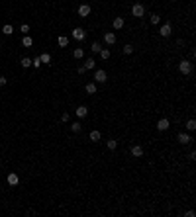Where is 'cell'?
Returning a JSON list of instances; mask_svg holds the SVG:
<instances>
[{
    "mask_svg": "<svg viewBox=\"0 0 196 217\" xmlns=\"http://www.w3.org/2000/svg\"><path fill=\"white\" fill-rule=\"evenodd\" d=\"M57 43H59L61 47H67V45H69V37H67V35H59V39H57Z\"/></svg>",
    "mask_w": 196,
    "mask_h": 217,
    "instance_id": "d6986e66",
    "label": "cell"
},
{
    "mask_svg": "<svg viewBox=\"0 0 196 217\" xmlns=\"http://www.w3.org/2000/svg\"><path fill=\"white\" fill-rule=\"evenodd\" d=\"M124 24H126V22H124V18H122V16H118V18H114L112 26H114V30H122V28H124Z\"/></svg>",
    "mask_w": 196,
    "mask_h": 217,
    "instance_id": "8fae6325",
    "label": "cell"
},
{
    "mask_svg": "<svg viewBox=\"0 0 196 217\" xmlns=\"http://www.w3.org/2000/svg\"><path fill=\"white\" fill-rule=\"evenodd\" d=\"M32 66H35V69H39V66H41V59H39V55H37L35 59H32Z\"/></svg>",
    "mask_w": 196,
    "mask_h": 217,
    "instance_id": "4316f807",
    "label": "cell"
},
{
    "mask_svg": "<svg viewBox=\"0 0 196 217\" xmlns=\"http://www.w3.org/2000/svg\"><path fill=\"white\" fill-rule=\"evenodd\" d=\"M169 127H171V123H169V119H167V118L159 119V123H157V129H159V131H167Z\"/></svg>",
    "mask_w": 196,
    "mask_h": 217,
    "instance_id": "ba28073f",
    "label": "cell"
},
{
    "mask_svg": "<svg viewBox=\"0 0 196 217\" xmlns=\"http://www.w3.org/2000/svg\"><path fill=\"white\" fill-rule=\"evenodd\" d=\"M20 30L24 31V35H28V31H30V26H28V24H22V28H20Z\"/></svg>",
    "mask_w": 196,
    "mask_h": 217,
    "instance_id": "4dcf8cb0",
    "label": "cell"
},
{
    "mask_svg": "<svg viewBox=\"0 0 196 217\" xmlns=\"http://www.w3.org/2000/svg\"><path fill=\"white\" fill-rule=\"evenodd\" d=\"M88 14H90V6L88 4H81V6H78V16H81V18H86Z\"/></svg>",
    "mask_w": 196,
    "mask_h": 217,
    "instance_id": "8992f818",
    "label": "cell"
},
{
    "mask_svg": "<svg viewBox=\"0 0 196 217\" xmlns=\"http://www.w3.org/2000/svg\"><path fill=\"white\" fill-rule=\"evenodd\" d=\"M39 59H41V63H43V65H49V63H51V55H49V53H41Z\"/></svg>",
    "mask_w": 196,
    "mask_h": 217,
    "instance_id": "ac0fdd59",
    "label": "cell"
},
{
    "mask_svg": "<svg viewBox=\"0 0 196 217\" xmlns=\"http://www.w3.org/2000/svg\"><path fill=\"white\" fill-rule=\"evenodd\" d=\"M106 145H108V149H110V151H114V149L118 147V141H116V139H108Z\"/></svg>",
    "mask_w": 196,
    "mask_h": 217,
    "instance_id": "7402d4cb",
    "label": "cell"
},
{
    "mask_svg": "<svg viewBox=\"0 0 196 217\" xmlns=\"http://www.w3.org/2000/svg\"><path fill=\"white\" fill-rule=\"evenodd\" d=\"M98 53H100V57H102L104 61H106V59H110V49H100Z\"/></svg>",
    "mask_w": 196,
    "mask_h": 217,
    "instance_id": "d4e9b609",
    "label": "cell"
},
{
    "mask_svg": "<svg viewBox=\"0 0 196 217\" xmlns=\"http://www.w3.org/2000/svg\"><path fill=\"white\" fill-rule=\"evenodd\" d=\"M178 70H181L182 74H192V63L182 59L181 63H178Z\"/></svg>",
    "mask_w": 196,
    "mask_h": 217,
    "instance_id": "6da1fadb",
    "label": "cell"
},
{
    "mask_svg": "<svg viewBox=\"0 0 196 217\" xmlns=\"http://www.w3.org/2000/svg\"><path fill=\"white\" fill-rule=\"evenodd\" d=\"M77 73H78V74H85V73H86V69H85V66L81 65V66H78V69H77Z\"/></svg>",
    "mask_w": 196,
    "mask_h": 217,
    "instance_id": "1f68e13d",
    "label": "cell"
},
{
    "mask_svg": "<svg viewBox=\"0 0 196 217\" xmlns=\"http://www.w3.org/2000/svg\"><path fill=\"white\" fill-rule=\"evenodd\" d=\"M131 155L133 157H143V149H141L139 145H133L131 147Z\"/></svg>",
    "mask_w": 196,
    "mask_h": 217,
    "instance_id": "9a60e30c",
    "label": "cell"
},
{
    "mask_svg": "<svg viewBox=\"0 0 196 217\" xmlns=\"http://www.w3.org/2000/svg\"><path fill=\"white\" fill-rule=\"evenodd\" d=\"M184 215H186V217H194L196 213H194V211H192V209H190V211H186V213H184Z\"/></svg>",
    "mask_w": 196,
    "mask_h": 217,
    "instance_id": "e575fe53",
    "label": "cell"
},
{
    "mask_svg": "<svg viewBox=\"0 0 196 217\" xmlns=\"http://www.w3.org/2000/svg\"><path fill=\"white\" fill-rule=\"evenodd\" d=\"M131 14L135 16V18H143L145 16V6L143 4H133L131 6Z\"/></svg>",
    "mask_w": 196,
    "mask_h": 217,
    "instance_id": "7a4b0ae2",
    "label": "cell"
},
{
    "mask_svg": "<svg viewBox=\"0 0 196 217\" xmlns=\"http://www.w3.org/2000/svg\"><path fill=\"white\" fill-rule=\"evenodd\" d=\"M6 180H8V184H10V186H18L20 178H18V174H16V172H10V174H8V178H6Z\"/></svg>",
    "mask_w": 196,
    "mask_h": 217,
    "instance_id": "9c48e42d",
    "label": "cell"
},
{
    "mask_svg": "<svg viewBox=\"0 0 196 217\" xmlns=\"http://www.w3.org/2000/svg\"><path fill=\"white\" fill-rule=\"evenodd\" d=\"M22 45H24V47H32V45H33V39H32L30 35H24V37H22Z\"/></svg>",
    "mask_w": 196,
    "mask_h": 217,
    "instance_id": "2e32d148",
    "label": "cell"
},
{
    "mask_svg": "<svg viewBox=\"0 0 196 217\" xmlns=\"http://www.w3.org/2000/svg\"><path fill=\"white\" fill-rule=\"evenodd\" d=\"M149 20H151V24H153V26H157V24H159V22H161V16H157V14H153V16H151V18H149Z\"/></svg>",
    "mask_w": 196,
    "mask_h": 217,
    "instance_id": "83f0119b",
    "label": "cell"
},
{
    "mask_svg": "<svg viewBox=\"0 0 196 217\" xmlns=\"http://www.w3.org/2000/svg\"><path fill=\"white\" fill-rule=\"evenodd\" d=\"M75 114H77L78 118H86V115H88V108L86 106H78L77 110H75Z\"/></svg>",
    "mask_w": 196,
    "mask_h": 217,
    "instance_id": "30bf717a",
    "label": "cell"
},
{
    "mask_svg": "<svg viewBox=\"0 0 196 217\" xmlns=\"http://www.w3.org/2000/svg\"><path fill=\"white\" fill-rule=\"evenodd\" d=\"M81 129H82V123L81 121H75L73 125H71V131H73V133H78Z\"/></svg>",
    "mask_w": 196,
    "mask_h": 217,
    "instance_id": "ffe728a7",
    "label": "cell"
},
{
    "mask_svg": "<svg viewBox=\"0 0 196 217\" xmlns=\"http://www.w3.org/2000/svg\"><path fill=\"white\" fill-rule=\"evenodd\" d=\"M104 41H106L108 45H114L116 43V33L114 31H106L104 33Z\"/></svg>",
    "mask_w": 196,
    "mask_h": 217,
    "instance_id": "52a82bcc",
    "label": "cell"
},
{
    "mask_svg": "<svg viewBox=\"0 0 196 217\" xmlns=\"http://www.w3.org/2000/svg\"><path fill=\"white\" fill-rule=\"evenodd\" d=\"M90 49H92L94 53H98L100 49H102V45H100V41H94V43H92V47H90Z\"/></svg>",
    "mask_w": 196,
    "mask_h": 217,
    "instance_id": "f1b7e54d",
    "label": "cell"
},
{
    "mask_svg": "<svg viewBox=\"0 0 196 217\" xmlns=\"http://www.w3.org/2000/svg\"><path fill=\"white\" fill-rule=\"evenodd\" d=\"M171 33H173L171 24H163V26H161V30H159V35H161V37H169Z\"/></svg>",
    "mask_w": 196,
    "mask_h": 217,
    "instance_id": "5b68a950",
    "label": "cell"
},
{
    "mask_svg": "<svg viewBox=\"0 0 196 217\" xmlns=\"http://www.w3.org/2000/svg\"><path fill=\"white\" fill-rule=\"evenodd\" d=\"M124 53H126V55H131L133 53V45H124Z\"/></svg>",
    "mask_w": 196,
    "mask_h": 217,
    "instance_id": "f546056e",
    "label": "cell"
},
{
    "mask_svg": "<svg viewBox=\"0 0 196 217\" xmlns=\"http://www.w3.org/2000/svg\"><path fill=\"white\" fill-rule=\"evenodd\" d=\"M20 65H22L24 69H30V66H32V59H28V57H24V59L20 61Z\"/></svg>",
    "mask_w": 196,
    "mask_h": 217,
    "instance_id": "cb8c5ba5",
    "label": "cell"
},
{
    "mask_svg": "<svg viewBox=\"0 0 196 217\" xmlns=\"http://www.w3.org/2000/svg\"><path fill=\"white\" fill-rule=\"evenodd\" d=\"M94 80H96V82H106V80H108V74H106V70L96 69V73H94Z\"/></svg>",
    "mask_w": 196,
    "mask_h": 217,
    "instance_id": "277c9868",
    "label": "cell"
},
{
    "mask_svg": "<svg viewBox=\"0 0 196 217\" xmlns=\"http://www.w3.org/2000/svg\"><path fill=\"white\" fill-rule=\"evenodd\" d=\"M100 131H90V141H92V143H96V141H100Z\"/></svg>",
    "mask_w": 196,
    "mask_h": 217,
    "instance_id": "44dd1931",
    "label": "cell"
},
{
    "mask_svg": "<svg viewBox=\"0 0 196 217\" xmlns=\"http://www.w3.org/2000/svg\"><path fill=\"white\" fill-rule=\"evenodd\" d=\"M85 90H86V92H88V94H96V82H88V84H86L85 86Z\"/></svg>",
    "mask_w": 196,
    "mask_h": 217,
    "instance_id": "5bb4252c",
    "label": "cell"
},
{
    "mask_svg": "<svg viewBox=\"0 0 196 217\" xmlns=\"http://www.w3.org/2000/svg\"><path fill=\"white\" fill-rule=\"evenodd\" d=\"M73 57H75V59H82V57H85V51H82V49L81 47H77V49H75V51H73Z\"/></svg>",
    "mask_w": 196,
    "mask_h": 217,
    "instance_id": "e0dca14e",
    "label": "cell"
},
{
    "mask_svg": "<svg viewBox=\"0 0 196 217\" xmlns=\"http://www.w3.org/2000/svg\"><path fill=\"white\" fill-rule=\"evenodd\" d=\"M6 82H8L6 76H0V86H6Z\"/></svg>",
    "mask_w": 196,
    "mask_h": 217,
    "instance_id": "836d02e7",
    "label": "cell"
},
{
    "mask_svg": "<svg viewBox=\"0 0 196 217\" xmlns=\"http://www.w3.org/2000/svg\"><path fill=\"white\" fill-rule=\"evenodd\" d=\"M82 66H85L86 70H92V69H96V61H94L92 57H90V59H86V63H85Z\"/></svg>",
    "mask_w": 196,
    "mask_h": 217,
    "instance_id": "4fadbf2b",
    "label": "cell"
},
{
    "mask_svg": "<svg viewBox=\"0 0 196 217\" xmlns=\"http://www.w3.org/2000/svg\"><path fill=\"white\" fill-rule=\"evenodd\" d=\"M12 31H14V28H12L10 24H6V26L2 28V33H4V35H12Z\"/></svg>",
    "mask_w": 196,
    "mask_h": 217,
    "instance_id": "603a6c76",
    "label": "cell"
},
{
    "mask_svg": "<svg viewBox=\"0 0 196 217\" xmlns=\"http://www.w3.org/2000/svg\"><path fill=\"white\" fill-rule=\"evenodd\" d=\"M190 135H186V133H178V143H182V145H190Z\"/></svg>",
    "mask_w": 196,
    "mask_h": 217,
    "instance_id": "7c38bea8",
    "label": "cell"
},
{
    "mask_svg": "<svg viewBox=\"0 0 196 217\" xmlns=\"http://www.w3.org/2000/svg\"><path fill=\"white\" fill-rule=\"evenodd\" d=\"M186 129H188V131H194L196 129V121L194 119H188V121H186Z\"/></svg>",
    "mask_w": 196,
    "mask_h": 217,
    "instance_id": "484cf974",
    "label": "cell"
},
{
    "mask_svg": "<svg viewBox=\"0 0 196 217\" xmlns=\"http://www.w3.org/2000/svg\"><path fill=\"white\" fill-rule=\"evenodd\" d=\"M61 121H69V114H67V112H65L63 115H61Z\"/></svg>",
    "mask_w": 196,
    "mask_h": 217,
    "instance_id": "d6a6232c",
    "label": "cell"
},
{
    "mask_svg": "<svg viewBox=\"0 0 196 217\" xmlns=\"http://www.w3.org/2000/svg\"><path fill=\"white\" fill-rule=\"evenodd\" d=\"M71 35H73L77 41H82V39L86 37V33H85V30H82V28H75V30L71 31Z\"/></svg>",
    "mask_w": 196,
    "mask_h": 217,
    "instance_id": "3957f363",
    "label": "cell"
}]
</instances>
